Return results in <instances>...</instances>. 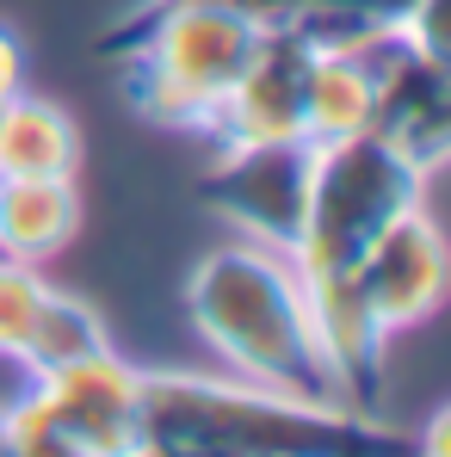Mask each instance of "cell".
<instances>
[{
    "mask_svg": "<svg viewBox=\"0 0 451 457\" xmlns=\"http://www.w3.org/2000/svg\"><path fill=\"white\" fill-rule=\"evenodd\" d=\"M414 0H297V19H365V25H402Z\"/></svg>",
    "mask_w": 451,
    "mask_h": 457,
    "instance_id": "obj_18",
    "label": "cell"
},
{
    "mask_svg": "<svg viewBox=\"0 0 451 457\" xmlns=\"http://www.w3.org/2000/svg\"><path fill=\"white\" fill-rule=\"evenodd\" d=\"M427 186L389 143H377L372 130L340 137V143H315V173H309V223H303L297 260L303 272L315 266H353L365 253L383 223H396L402 211L427 204Z\"/></svg>",
    "mask_w": 451,
    "mask_h": 457,
    "instance_id": "obj_4",
    "label": "cell"
},
{
    "mask_svg": "<svg viewBox=\"0 0 451 457\" xmlns=\"http://www.w3.org/2000/svg\"><path fill=\"white\" fill-rule=\"evenodd\" d=\"M254 25L205 12V6H167V12H137L118 31L124 56V87L137 112L167 124V130H205L217 124L235 75L254 56Z\"/></svg>",
    "mask_w": 451,
    "mask_h": 457,
    "instance_id": "obj_3",
    "label": "cell"
},
{
    "mask_svg": "<svg viewBox=\"0 0 451 457\" xmlns=\"http://www.w3.org/2000/svg\"><path fill=\"white\" fill-rule=\"evenodd\" d=\"M80 228L75 179H6L0 173V253L44 266Z\"/></svg>",
    "mask_w": 451,
    "mask_h": 457,
    "instance_id": "obj_12",
    "label": "cell"
},
{
    "mask_svg": "<svg viewBox=\"0 0 451 457\" xmlns=\"http://www.w3.org/2000/svg\"><path fill=\"white\" fill-rule=\"evenodd\" d=\"M137 439L173 457H347L372 452L377 427L359 408L291 402L241 378L143 371Z\"/></svg>",
    "mask_w": 451,
    "mask_h": 457,
    "instance_id": "obj_2",
    "label": "cell"
},
{
    "mask_svg": "<svg viewBox=\"0 0 451 457\" xmlns=\"http://www.w3.org/2000/svg\"><path fill=\"white\" fill-rule=\"evenodd\" d=\"M0 427H6V452L13 457H87L75 439L44 414V402H38L31 389L13 395V402H0Z\"/></svg>",
    "mask_w": 451,
    "mask_h": 457,
    "instance_id": "obj_15",
    "label": "cell"
},
{
    "mask_svg": "<svg viewBox=\"0 0 451 457\" xmlns=\"http://www.w3.org/2000/svg\"><path fill=\"white\" fill-rule=\"evenodd\" d=\"M446 439H451V414L439 408V414H433V427L421 433V457H446Z\"/></svg>",
    "mask_w": 451,
    "mask_h": 457,
    "instance_id": "obj_20",
    "label": "cell"
},
{
    "mask_svg": "<svg viewBox=\"0 0 451 457\" xmlns=\"http://www.w3.org/2000/svg\"><path fill=\"white\" fill-rule=\"evenodd\" d=\"M309 173L315 143H217L205 198L241 241L297 253L309 223Z\"/></svg>",
    "mask_w": 451,
    "mask_h": 457,
    "instance_id": "obj_5",
    "label": "cell"
},
{
    "mask_svg": "<svg viewBox=\"0 0 451 457\" xmlns=\"http://www.w3.org/2000/svg\"><path fill=\"white\" fill-rule=\"evenodd\" d=\"M372 105H377V69L365 56L315 50V69H309V124H303L309 143H340V137L372 130Z\"/></svg>",
    "mask_w": 451,
    "mask_h": 457,
    "instance_id": "obj_13",
    "label": "cell"
},
{
    "mask_svg": "<svg viewBox=\"0 0 451 457\" xmlns=\"http://www.w3.org/2000/svg\"><path fill=\"white\" fill-rule=\"evenodd\" d=\"M44 291H50V285H44L38 266L0 253V359H19L25 328H31V315H38V303H44Z\"/></svg>",
    "mask_w": 451,
    "mask_h": 457,
    "instance_id": "obj_16",
    "label": "cell"
},
{
    "mask_svg": "<svg viewBox=\"0 0 451 457\" xmlns=\"http://www.w3.org/2000/svg\"><path fill=\"white\" fill-rule=\"evenodd\" d=\"M105 346H112V340H105V321L93 315V303H80L69 291H44V303L31 315L25 346H19L13 365H25L31 378H50V371H63V365H80V359L105 353Z\"/></svg>",
    "mask_w": 451,
    "mask_h": 457,
    "instance_id": "obj_14",
    "label": "cell"
},
{
    "mask_svg": "<svg viewBox=\"0 0 451 457\" xmlns=\"http://www.w3.org/2000/svg\"><path fill=\"white\" fill-rule=\"evenodd\" d=\"M167 6H205V12H223V19L254 25V31H272V25L297 19V0H143L137 12H167Z\"/></svg>",
    "mask_w": 451,
    "mask_h": 457,
    "instance_id": "obj_17",
    "label": "cell"
},
{
    "mask_svg": "<svg viewBox=\"0 0 451 457\" xmlns=\"http://www.w3.org/2000/svg\"><path fill=\"white\" fill-rule=\"evenodd\" d=\"M186 315L205 334V346L223 359L229 378L291 395V402H328L347 408L328 383V365L309 334L303 272L291 253L260 241H223L211 247L186 278Z\"/></svg>",
    "mask_w": 451,
    "mask_h": 457,
    "instance_id": "obj_1",
    "label": "cell"
},
{
    "mask_svg": "<svg viewBox=\"0 0 451 457\" xmlns=\"http://www.w3.org/2000/svg\"><path fill=\"white\" fill-rule=\"evenodd\" d=\"M80 130L56 99L13 93L0 99V173L6 179H75Z\"/></svg>",
    "mask_w": 451,
    "mask_h": 457,
    "instance_id": "obj_11",
    "label": "cell"
},
{
    "mask_svg": "<svg viewBox=\"0 0 451 457\" xmlns=\"http://www.w3.org/2000/svg\"><path fill=\"white\" fill-rule=\"evenodd\" d=\"M0 457H13V452H6V427H0Z\"/></svg>",
    "mask_w": 451,
    "mask_h": 457,
    "instance_id": "obj_22",
    "label": "cell"
},
{
    "mask_svg": "<svg viewBox=\"0 0 451 457\" xmlns=\"http://www.w3.org/2000/svg\"><path fill=\"white\" fill-rule=\"evenodd\" d=\"M303 303H309V334H315V353L328 365L334 395L347 408H365L377 395V383H383L389 328L377 321L359 272L353 266H315V272H303Z\"/></svg>",
    "mask_w": 451,
    "mask_h": 457,
    "instance_id": "obj_8",
    "label": "cell"
},
{
    "mask_svg": "<svg viewBox=\"0 0 451 457\" xmlns=\"http://www.w3.org/2000/svg\"><path fill=\"white\" fill-rule=\"evenodd\" d=\"M309 69L315 44L297 25H272L254 37L247 69L235 75L223 112L211 124V143H309Z\"/></svg>",
    "mask_w": 451,
    "mask_h": 457,
    "instance_id": "obj_6",
    "label": "cell"
},
{
    "mask_svg": "<svg viewBox=\"0 0 451 457\" xmlns=\"http://www.w3.org/2000/svg\"><path fill=\"white\" fill-rule=\"evenodd\" d=\"M353 272H359V285L372 297L377 321L389 328V340L402 328H421L433 309L446 303V272H451L446 235L427 217V204H414L396 223L377 228L372 241H365V253L353 260Z\"/></svg>",
    "mask_w": 451,
    "mask_h": 457,
    "instance_id": "obj_7",
    "label": "cell"
},
{
    "mask_svg": "<svg viewBox=\"0 0 451 457\" xmlns=\"http://www.w3.org/2000/svg\"><path fill=\"white\" fill-rule=\"evenodd\" d=\"M118 457H173V452H161V445H143V439H137L130 452H118Z\"/></svg>",
    "mask_w": 451,
    "mask_h": 457,
    "instance_id": "obj_21",
    "label": "cell"
},
{
    "mask_svg": "<svg viewBox=\"0 0 451 457\" xmlns=\"http://www.w3.org/2000/svg\"><path fill=\"white\" fill-rule=\"evenodd\" d=\"M372 137L389 143L421 179H433L451 154V75L446 56L414 50L408 37L383 56L377 69V105H372Z\"/></svg>",
    "mask_w": 451,
    "mask_h": 457,
    "instance_id": "obj_10",
    "label": "cell"
},
{
    "mask_svg": "<svg viewBox=\"0 0 451 457\" xmlns=\"http://www.w3.org/2000/svg\"><path fill=\"white\" fill-rule=\"evenodd\" d=\"M31 395L44 402V414L75 439L87 457H118L137 445V427H143V371L124 365L112 346L63 365L50 378H31Z\"/></svg>",
    "mask_w": 451,
    "mask_h": 457,
    "instance_id": "obj_9",
    "label": "cell"
},
{
    "mask_svg": "<svg viewBox=\"0 0 451 457\" xmlns=\"http://www.w3.org/2000/svg\"><path fill=\"white\" fill-rule=\"evenodd\" d=\"M347 457H377V452H347Z\"/></svg>",
    "mask_w": 451,
    "mask_h": 457,
    "instance_id": "obj_23",
    "label": "cell"
},
{
    "mask_svg": "<svg viewBox=\"0 0 451 457\" xmlns=\"http://www.w3.org/2000/svg\"><path fill=\"white\" fill-rule=\"evenodd\" d=\"M25 87V50H19V37L0 25V99H13Z\"/></svg>",
    "mask_w": 451,
    "mask_h": 457,
    "instance_id": "obj_19",
    "label": "cell"
}]
</instances>
